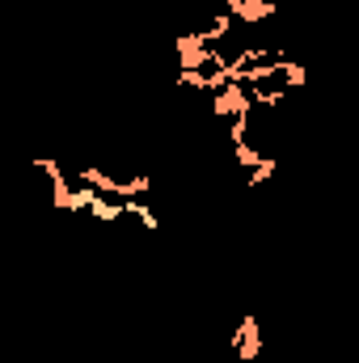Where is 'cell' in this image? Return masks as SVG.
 <instances>
[{
  "label": "cell",
  "instance_id": "7c38bea8",
  "mask_svg": "<svg viewBox=\"0 0 359 363\" xmlns=\"http://www.w3.org/2000/svg\"><path fill=\"white\" fill-rule=\"evenodd\" d=\"M34 363H43V359H34Z\"/></svg>",
  "mask_w": 359,
  "mask_h": 363
},
{
  "label": "cell",
  "instance_id": "8992f818",
  "mask_svg": "<svg viewBox=\"0 0 359 363\" xmlns=\"http://www.w3.org/2000/svg\"><path fill=\"white\" fill-rule=\"evenodd\" d=\"M279 81H283V89H300V85L309 81V72H304V64H292V60H283V68H279Z\"/></svg>",
  "mask_w": 359,
  "mask_h": 363
},
{
  "label": "cell",
  "instance_id": "5b68a950",
  "mask_svg": "<svg viewBox=\"0 0 359 363\" xmlns=\"http://www.w3.org/2000/svg\"><path fill=\"white\" fill-rule=\"evenodd\" d=\"M123 203H127V216H136V220H140V224H144L148 233H157V228H161L157 211H153V207H148L144 199H123Z\"/></svg>",
  "mask_w": 359,
  "mask_h": 363
},
{
  "label": "cell",
  "instance_id": "ba28073f",
  "mask_svg": "<svg viewBox=\"0 0 359 363\" xmlns=\"http://www.w3.org/2000/svg\"><path fill=\"white\" fill-rule=\"evenodd\" d=\"M254 106H283L287 101V89H270V85H254Z\"/></svg>",
  "mask_w": 359,
  "mask_h": 363
},
{
  "label": "cell",
  "instance_id": "8fae6325",
  "mask_svg": "<svg viewBox=\"0 0 359 363\" xmlns=\"http://www.w3.org/2000/svg\"><path fill=\"white\" fill-rule=\"evenodd\" d=\"M245 135H250V114H241V118L228 123V140H233V144H250Z\"/></svg>",
  "mask_w": 359,
  "mask_h": 363
},
{
  "label": "cell",
  "instance_id": "3957f363",
  "mask_svg": "<svg viewBox=\"0 0 359 363\" xmlns=\"http://www.w3.org/2000/svg\"><path fill=\"white\" fill-rule=\"evenodd\" d=\"M228 13H233V21L254 26V21H267L275 13V0H228Z\"/></svg>",
  "mask_w": 359,
  "mask_h": 363
},
{
  "label": "cell",
  "instance_id": "52a82bcc",
  "mask_svg": "<svg viewBox=\"0 0 359 363\" xmlns=\"http://www.w3.org/2000/svg\"><path fill=\"white\" fill-rule=\"evenodd\" d=\"M228 30H233V13H216V17H211V26L203 30V38H207V43H220Z\"/></svg>",
  "mask_w": 359,
  "mask_h": 363
},
{
  "label": "cell",
  "instance_id": "30bf717a",
  "mask_svg": "<svg viewBox=\"0 0 359 363\" xmlns=\"http://www.w3.org/2000/svg\"><path fill=\"white\" fill-rule=\"evenodd\" d=\"M275 174H279V161H275V157H263V165L250 169V182H245V186H263V182L275 178Z\"/></svg>",
  "mask_w": 359,
  "mask_h": 363
},
{
  "label": "cell",
  "instance_id": "277c9868",
  "mask_svg": "<svg viewBox=\"0 0 359 363\" xmlns=\"http://www.w3.org/2000/svg\"><path fill=\"white\" fill-rule=\"evenodd\" d=\"M89 216L93 220H101V224H114V220L127 216V203H123V199H110V194H97L93 207H89Z\"/></svg>",
  "mask_w": 359,
  "mask_h": 363
},
{
  "label": "cell",
  "instance_id": "7a4b0ae2",
  "mask_svg": "<svg viewBox=\"0 0 359 363\" xmlns=\"http://www.w3.org/2000/svg\"><path fill=\"white\" fill-rule=\"evenodd\" d=\"M228 342H233V351H237V359L241 363L258 359V355H263V325H258V317H241Z\"/></svg>",
  "mask_w": 359,
  "mask_h": 363
},
{
  "label": "cell",
  "instance_id": "9c48e42d",
  "mask_svg": "<svg viewBox=\"0 0 359 363\" xmlns=\"http://www.w3.org/2000/svg\"><path fill=\"white\" fill-rule=\"evenodd\" d=\"M233 152H237V165H241V169H258V165H263V152H258L254 144H233Z\"/></svg>",
  "mask_w": 359,
  "mask_h": 363
},
{
  "label": "cell",
  "instance_id": "6da1fadb",
  "mask_svg": "<svg viewBox=\"0 0 359 363\" xmlns=\"http://www.w3.org/2000/svg\"><path fill=\"white\" fill-rule=\"evenodd\" d=\"M254 110V93L250 85H224L220 93H211V114H224V118H241V114H250Z\"/></svg>",
  "mask_w": 359,
  "mask_h": 363
}]
</instances>
